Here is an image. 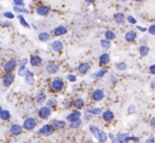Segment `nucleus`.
<instances>
[{"label": "nucleus", "mask_w": 155, "mask_h": 143, "mask_svg": "<svg viewBox=\"0 0 155 143\" xmlns=\"http://www.w3.org/2000/svg\"><path fill=\"white\" fill-rule=\"evenodd\" d=\"M89 130L93 132L94 136H95L100 142H105L106 139H107V135H106L103 130L99 129V128H98L96 125H94V124H91V125H89Z\"/></svg>", "instance_id": "obj_1"}, {"label": "nucleus", "mask_w": 155, "mask_h": 143, "mask_svg": "<svg viewBox=\"0 0 155 143\" xmlns=\"http://www.w3.org/2000/svg\"><path fill=\"white\" fill-rule=\"evenodd\" d=\"M38 132L41 135V136L48 137L54 132V127H53L52 124H47V125H44L43 127L38 130Z\"/></svg>", "instance_id": "obj_2"}, {"label": "nucleus", "mask_w": 155, "mask_h": 143, "mask_svg": "<svg viewBox=\"0 0 155 143\" xmlns=\"http://www.w3.org/2000/svg\"><path fill=\"white\" fill-rule=\"evenodd\" d=\"M38 115L41 119H47V118L50 117L51 115V108L49 106H43L39 108V111H38Z\"/></svg>", "instance_id": "obj_3"}, {"label": "nucleus", "mask_w": 155, "mask_h": 143, "mask_svg": "<svg viewBox=\"0 0 155 143\" xmlns=\"http://www.w3.org/2000/svg\"><path fill=\"white\" fill-rule=\"evenodd\" d=\"M14 82V74L11 72H8L5 76L2 77V84L5 87H9L10 85H12Z\"/></svg>", "instance_id": "obj_4"}, {"label": "nucleus", "mask_w": 155, "mask_h": 143, "mask_svg": "<svg viewBox=\"0 0 155 143\" xmlns=\"http://www.w3.org/2000/svg\"><path fill=\"white\" fill-rule=\"evenodd\" d=\"M36 126V121H35V119L34 118H28V119H26L25 120V122H24V127L26 128V129H28V130H31V129H33V128Z\"/></svg>", "instance_id": "obj_5"}, {"label": "nucleus", "mask_w": 155, "mask_h": 143, "mask_svg": "<svg viewBox=\"0 0 155 143\" xmlns=\"http://www.w3.org/2000/svg\"><path fill=\"white\" fill-rule=\"evenodd\" d=\"M51 87H52V89L55 90V91H60V90H62L63 87H64V83H63L62 80L55 79L51 82Z\"/></svg>", "instance_id": "obj_6"}, {"label": "nucleus", "mask_w": 155, "mask_h": 143, "mask_svg": "<svg viewBox=\"0 0 155 143\" xmlns=\"http://www.w3.org/2000/svg\"><path fill=\"white\" fill-rule=\"evenodd\" d=\"M46 70L50 74H54L58 71V66L55 63H48L47 66H46Z\"/></svg>", "instance_id": "obj_7"}, {"label": "nucleus", "mask_w": 155, "mask_h": 143, "mask_svg": "<svg viewBox=\"0 0 155 143\" xmlns=\"http://www.w3.org/2000/svg\"><path fill=\"white\" fill-rule=\"evenodd\" d=\"M117 139H118L119 143H129L130 140H137L136 138H132V137H130L127 134H120V135H118Z\"/></svg>", "instance_id": "obj_8"}, {"label": "nucleus", "mask_w": 155, "mask_h": 143, "mask_svg": "<svg viewBox=\"0 0 155 143\" xmlns=\"http://www.w3.org/2000/svg\"><path fill=\"white\" fill-rule=\"evenodd\" d=\"M93 99L95 101H101L104 99V91L101 89H96L93 92Z\"/></svg>", "instance_id": "obj_9"}, {"label": "nucleus", "mask_w": 155, "mask_h": 143, "mask_svg": "<svg viewBox=\"0 0 155 143\" xmlns=\"http://www.w3.org/2000/svg\"><path fill=\"white\" fill-rule=\"evenodd\" d=\"M16 65H17V63H16L15 60H9V62H7L5 64L3 69H5L7 72H10V71L14 70V69L16 68Z\"/></svg>", "instance_id": "obj_10"}, {"label": "nucleus", "mask_w": 155, "mask_h": 143, "mask_svg": "<svg viewBox=\"0 0 155 143\" xmlns=\"http://www.w3.org/2000/svg\"><path fill=\"white\" fill-rule=\"evenodd\" d=\"M10 132H11V134L14 135V136H19L22 132V127L20 125H18V124H14V125H12Z\"/></svg>", "instance_id": "obj_11"}, {"label": "nucleus", "mask_w": 155, "mask_h": 143, "mask_svg": "<svg viewBox=\"0 0 155 143\" xmlns=\"http://www.w3.org/2000/svg\"><path fill=\"white\" fill-rule=\"evenodd\" d=\"M91 69V65L88 63H83L80 66L78 67V71L81 73V74H85V73L88 72V70Z\"/></svg>", "instance_id": "obj_12"}, {"label": "nucleus", "mask_w": 155, "mask_h": 143, "mask_svg": "<svg viewBox=\"0 0 155 143\" xmlns=\"http://www.w3.org/2000/svg\"><path fill=\"white\" fill-rule=\"evenodd\" d=\"M80 117H81L80 111H73L72 113H70V115H67L66 119L68 120L69 122H71V123H72V122H74V121H77V120L80 119Z\"/></svg>", "instance_id": "obj_13"}, {"label": "nucleus", "mask_w": 155, "mask_h": 143, "mask_svg": "<svg viewBox=\"0 0 155 143\" xmlns=\"http://www.w3.org/2000/svg\"><path fill=\"white\" fill-rule=\"evenodd\" d=\"M37 14L41 16H47L49 14V8L46 5H41L37 8Z\"/></svg>", "instance_id": "obj_14"}, {"label": "nucleus", "mask_w": 155, "mask_h": 143, "mask_svg": "<svg viewBox=\"0 0 155 143\" xmlns=\"http://www.w3.org/2000/svg\"><path fill=\"white\" fill-rule=\"evenodd\" d=\"M51 124L54 128H65L66 127V122L61 121V120H52Z\"/></svg>", "instance_id": "obj_15"}, {"label": "nucleus", "mask_w": 155, "mask_h": 143, "mask_svg": "<svg viewBox=\"0 0 155 143\" xmlns=\"http://www.w3.org/2000/svg\"><path fill=\"white\" fill-rule=\"evenodd\" d=\"M63 48H64V45H63V43L61 41H55L53 44H52V49H53V51H55V52L62 51Z\"/></svg>", "instance_id": "obj_16"}, {"label": "nucleus", "mask_w": 155, "mask_h": 143, "mask_svg": "<svg viewBox=\"0 0 155 143\" xmlns=\"http://www.w3.org/2000/svg\"><path fill=\"white\" fill-rule=\"evenodd\" d=\"M53 32H54V35H56V36H61V35L66 34L67 29L65 28V27H63V26H60V27H58V28L54 29Z\"/></svg>", "instance_id": "obj_17"}, {"label": "nucleus", "mask_w": 155, "mask_h": 143, "mask_svg": "<svg viewBox=\"0 0 155 143\" xmlns=\"http://www.w3.org/2000/svg\"><path fill=\"white\" fill-rule=\"evenodd\" d=\"M41 63V58L39 57L38 55H32V57H31L30 60V64L32 65V66L36 67V66H39Z\"/></svg>", "instance_id": "obj_18"}, {"label": "nucleus", "mask_w": 155, "mask_h": 143, "mask_svg": "<svg viewBox=\"0 0 155 143\" xmlns=\"http://www.w3.org/2000/svg\"><path fill=\"white\" fill-rule=\"evenodd\" d=\"M102 115H103V119L107 122L113 121V119H114V113H113V111H110V110H105Z\"/></svg>", "instance_id": "obj_19"}, {"label": "nucleus", "mask_w": 155, "mask_h": 143, "mask_svg": "<svg viewBox=\"0 0 155 143\" xmlns=\"http://www.w3.org/2000/svg\"><path fill=\"white\" fill-rule=\"evenodd\" d=\"M136 36H137V34H136L135 31H129V32L125 34V41H134L136 38Z\"/></svg>", "instance_id": "obj_20"}, {"label": "nucleus", "mask_w": 155, "mask_h": 143, "mask_svg": "<svg viewBox=\"0 0 155 143\" xmlns=\"http://www.w3.org/2000/svg\"><path fill=\"white\" fill-rule=\"evenodd\" d=\"M110 55H108L107 53H103L101 56H100V64L101 65L108 64V63H110Z\"/></svg>", "instance_id": "obj_21"}, {"label": "nucleus", "mask_w": 155, "mask_h": 143, "mask_svg": "<svg viewBox=\"0 0 155 143\" xmlns=\"http://www.w3.org/2000/svg\"><path fill=\"white\" fill-rule=\"evenodd\" d=\"M25 77H26V82L29 84V85H33V84L35 83L34 75L32 74V72H31V71H29V72L27 73V75Z\"/></svg>", "instance_id": "obj_22"}, {"label": "nucleus", "mask_w": 155, "mask_h": 143, "mask_svg": "<svg viewBox=\"0 0 155 143\" xmlns=\"http://www.w3.org/2000/svg\"><path fill=\"white\" fill-rule=\"evenodd\" d=\"M10 117H11V113H10L9 110L2 109V110L0 111V118H1V120H3V121H7V120H9Z\"/></svg>", "instance_id": "obj_23"}, {"label": "nucleus", "mask_w": 155, "mask_h": 143, "mask_svg": "<svg viewBox=\"0 0 155 143\" xmlns=\"http://www.w3.org/2000/svg\"><path fill=\"white\" fill-rule=\"evenodd\" d=\"M73 106H74L75 108H82V107L84 106V100H83V99H75V100L73 101Z\"/></svg>", "instance_id": "obj_24"}, {"label": "nucleus", "mask_w": 155, "mask_h": 143, "mask_svg": "<svg viewBox=\"0 0 155 143\" xmlns=\"http://www.w3.org/2000/svg\"><path fill=\"white\" fill-rule=\"evenodd\" d=\"M115 20H116L117 24H123L125 21V17L122 13H117L115 15Z\"/></svg>", "instance_id": "obj_25"}, {"label": "nucleus", "mask_w": 155, "mask_h": 143, "mask_svg": "<svg viewBox=\"0 0 155 143\" xmlns=\"http://www.w3.org/2000/svg\"><path fill=\"white\" fill-rule=\"evenodd\" d=\"M17 17H18V19H19V22L21 24L22 27H25V28H27V29H30L31 28L30 24H28V21H27V20L24 18V16H22V15H17Z\"/></svg>", "instance_id": "obj_26"}, {"label": "nucleus", "mask_w": 155, "mask_h": 143, "mask_svg": "<svg viewBox=\"0 0 155 143\" xmlns=\"http://www.w3.org/2000/svg\"><path fill=\"white\" fill-rule=\"evenodd\" d=\"M38 39L41 41H48L50 39V34L47 32H43L38 35Z\"/></svg>", "instance_id": "obj_27"}, {"label": "nucleus", "mask_w": 155, "mask_h": 143, "mask_svg": "<svg viewBox=\"0 0 155 143\" xmlns=\"http://www.w3.org/2000/svg\"><path fill=\"white\" fill-rule=\"evenodd\" d=\"M107 73V70L106 69H100L98 72H96V73H94L93 74V76L94 77H97V79H100V77H102V76H104V75Z\"/></svg>", "instance_id": "obj_28"}, {"label": "nucleus", "mask_w": 155, "mask_h": 143, "mask_svg": "<svg viewBox=\"0 0 155 143\" xmlns=\"http://www.w3.org/2000/svg\"><path fill=\"white\" fill-rule=\"evenodd\" d=\"M149 47L148 46H141V47L139 48V52H140V55L141 56H147L149 54Z\"/></svg>", "instance_id": "obj_29"}, {"label": "nucleus", "mask_w": 155, "mask_h": 143, "mask_svg": "<svg viewBox=\"0 0 155 143\" xmlns=\"http://www.w3.org/2000/svg\"><path fill=\"white\" fill-rule=\"evenodd\" d=\"M87 112L91 113V115H100L102 112L101 108L99 107H94V108H91V109H87Z\"/></svg>", "instance_id": "obj_30"}, {"label": "nucleus", "mask_w": 155, "mask_h": 143, "mask_svg": "<svg viewBox=\"0 0 155 143\" xmlns=\"http://www.w3.org/2000/svg\"><path fill=\"white\" fill-rule=\"evenodd\" d=\"M28 72H29V70L27 69L26 66L20 67V68L18 69V75H20V76H26Z\"/></svg>", "instance_id": "obj_31"}, {"label": "nucleus", "mask_w": 155, "mask_h": 143, "mask_svg": "<svg viewBox=\"0 0 155 143\" xmlns=\"http://www.w3.org/2000/svg\"><path fill=\"white\" fill-rule=\"evenodd\" d=\"M100 43H101V46H102V48H103V49L107 50V49H110V41H107V39H102Z\"/></svg>", "instance_id": "obj_32"}, {"label": "nucleus", "mask_w": 155, "mask_h": 143, "mask_svg": "<svg viewBox=\"0 0 155 143\" xmlns=\"http://www.w3.org/2000/svg\"><path fill=\"white\" fill-rule=\"evenodd\" d=\"M104 35H105V38L107 39V41H112V39H114L115 36H116V35H115V33L113 32V31H110V30L106 31Z\"/></svg>", "instance_id": "obj_33"}, {"label": "nucleus", "mask_w": 155, "mask_h": 143, "mask_svg": "<svg viewBox=\"0 0 155 143\" xmlns=\"http://www.w3.org/2000/svg\"><path fill=\"white\" fill-rule=\"evenodd\" d=\"M14 11L17 13H29V11L24 7H18V5H14Z\"/></svg>", "instance_id": "obj_34"}, {"label": "nucleus", "mask_w": 155, "mask_h": 143, "mask_svg": "<svg viewBox=\"0 0 155 143\" xmlns=\"http://www.w3.org/2000/svg\"><path fill=\"white\" fill-rule=\"evenodd\" d=\"M115 68L117 69V70H125L127 69V64L125 63H117L116 65H115Z\"/></svg>", "instance_id": "obj_35"}, {"label": "nucleus", "mask_w": 155, "mask_h": 143, "mask_svg": "<svg viewBox=\"0 0 155 143\" xmlns=\"http://www.w3.org/2000/svg\"><path fill=\"white\" fill-rule=\"evenodd\" d=\"M36 101H37V103H43V102H45V101H46V96L44 93L37 94Z\"/></svg>", "instance_id": "obj_36"}, {"label": "nucleus", "mask_w": 155, "mask_h": 143, "mask_svg": "<svg viewBox=\"0 0 155 143\" xmlns=\"http://www.w3.org/2000/svg\"><path fill=\"white\" fill-rule=\"evenodd\" d=\"M48 106L49 107H54V106H56V105H58V101H56V99H49V100H48Z\"/></svg>", "instance_id": "obj_37"}, {"label": "nucleus", "mask_w": 155, "mask_h": 143, "mask_svg": "<svg viewBox=\"0 0 155 143\" xmlns=\"http://www.w3.org/2000/svg\"><path fill=\"white\" fill-rule=\"evenodd\" d=\"M81 125H82V121H81L80 119L71 123V127H72V128H78V127H80Z\"/></svg>", "instance_id": "obj_38"}, {"label": "nucleus", "mask_w": 155, "mask_h": 143, "mask_svg": "<svg viewBox=\"0 0 155 143\" xmlns=\"http://www.w3.org/2000/svg\"><path fill=\"white\" fill-rule=\"evenodd\" d=\"M66 79L68 80L69 82H75V81H77V76H75V75H73V74H67Z\"/></svg>", "instance_id": "obj_39"}, {"label": "nucleus", "mask_w": 155, "mask_h": 143, "mask_svg": "<svg viewBox=\"0 0 155 143\" xmlns=\"http://www.w3.org/2000/svg\"><path fill=\"white\" fill-rule=\"evenodd\" d=\"M3 16L8 19H13L14 18V14L11 13V12H5V13H3Z\"/></svg>", "instance_id": "obj_40"}, {"label": "nucleus", "mask_w": 155, "mask_h": 143, "mask_svg": "<svg viewBox=\"0 0 155 143\" xmlns=\"http://www.w3.org/2000/svg\"><path fill=\"white\" fill-rule=\"evenodd\" d=\"M149 33H150L151 35H155V24H152V26H150V28L148 29Z\"/></svg>", "instance_id": "obj_41"}, {"label": "nucleus", "mask_w": 155, "mask_h": 143, "mask_svg": "<svg viewBox=\"0 0 155 143\" xmlns=\"http://www.w3.org/2000/svg\"><path fill=\"white\" fill-rule=\"evenodd\" d=\"M136 111V107L134 106V105H131V106L129 107V109H127V112L130 113V115H132V113H134Z\"/></svg>", "instance_id": "obj_42"}, {"label": "nucleus", "mask_w": 155, "mask_h": 143, "mask_svg": "<svg viewBox=\"0 0 155 143\" xmlns=\"http://www.w3.org/2000/svg\"><path fill=\"white\" fill-rule=\"evenodd\" d=\"M127 21L132 24H136V19L133 17V16H127Z\"/></svg>", "instance_id": "obj_43"}, {"label": "nucleus", "mask_w": 155, "mask_h": 143, "mask_svg": "<svg viewBox=\"0 0 155 143\" xmlns=\"http://www.w3.org/2000/svg\"><path fill=\"white\" fill-rule=\"evenodd\" d=\"M14 3L15 5H18V7H24V0H14Z\"/></svg>", "instance_id": "obj_44"}, {"label": "nucleus", "mask_w": 155, "mask_h": 143, "mask_svg": "<svg viewBox=\"0 0 155 143\" xmlns=\"http://www.w3.org/2000/svg\"><path fill=\"white\" fill-rule=\"evenodd\" d=\"M27 64H28V60H27V58H22L21 62H20V67L26 66Z\"/></svg>", "instance_id": "obj_45"}, {"label": "nucleus", "mask_w": 155, "mask_h": 143, "mask_svg": "<svg viewBox=\"0 0 155 143\" xmlns=\"http://www.w3.org/2000/svg\"><path fill=\"white\" fill-rule=\"evenodd\" d=\"M146 143H154V138L153 137H150V138L147 139Z\"/></svg>", "instance_id": "obj_46"}, {"label": "nucleus", "mask_w": 155, "mask_h": 143, "mask_svg": "<svg viewBox=\"0 0 155 143\" xmlns=\"http://www.w3.org/2000/svg\"><path fill=\"white\" fill-rule=\"evenodd\" d=\"M150 72L152 73V74H155V65H152V66L150 67Z\"/></svg>", "instance_id": "obj_47"}, {"label": "nucleus", "mask_w": 155, "mask_h": 143, "mask_svg": "<svg viewBox=\"0 0 155 143\" xmlns=\"http://www.w3.org/2000/svg\"><path fill=\"white\" fill-rule=\"evenodd\" d=\"M2 24H3V26H5V27H11L12 26V24H10V22H2Z\"/></svg>", "instance_id": "obj_48"}, {"label": "nucleus", "mask_w": 155, "mask_h": 143, "mask_svg": "<svg viewBox=\"0 0 155 143\" xmlns=\"http://www.w3.org/2000/svg\"><path fill=\"white\" fill-rule=\"evenodd\" d=\"M150 125H152V126L155 125V118H153V119L150 121Z\"/></svg>", "instance_id": "obj_49"}, {"label": "nucleus", "mask_w": 155, "mask_h": 143, "mask_svg": "<svg viewBox=\"0 0 155 143\" xmlns=\"http://www.w3.org/2000/svg\"><path fill=\"white\" fill-rule=\"evenodd\" d=\"M151 88H152L153 90H155V81H153L152 83H151Z\"/></svg>", "instance_id": "obj_50"}, {"label": "nucleus", "mask_w": 155, "mask_h": 143, "mask_svg": "<svg viewBox=\"0 0 155 143\" xmlns=\"http://www.w3.org/2000/svg\"><path fill=\"white\" fill-rule=\"evenodd\" d=\"M137 29H138V30H140V31H142V32H146V31H147L146 28H141V27H137Z\"/></svg>", "instance_id": "obj_51"}, {"label": "nucleus", "mask_w": 155, "mask_h": 143, "mask_svg": "<svg viewBox=\"0 0 155 143\" xmlns=\"http://www.w3.org/2000/svg\"><path fill=\"white\" fill-rule=\"evenodd\" d=\"M110 143H119V141H118V139H117V138H115Z\"/></svg>", "instance_id": "obj_52"}, {"label": "nucleus", "mask_w": 155, "mask_h": 143, "mask_svg": "<svg viewBox=\"0 0 155 143\" xmlns=\"http://www.w3.org/2000/svg\"><path fill=\"white\" fill-rule=\"evenodd\" d=\"M85 1H86L87 3H91V2H94L95 0H85Z\"/></svg>", "instance_id": "obj_53"}, {"label": "nucleus", "mask_w": 155, "mask_h": 143, "mask_svg": "<svg viewBox=\"0 0 155 143\" xmlns=\"http://www.w3.org/2000/svg\"><path fill=\"white\" fill-rule=\"evenodd\" d=\"M134 1H137V2H140V1H142V0H134Z\"/></svg>", "instance_id": "obj_54"}, {"label": "nucleus", "mask_w": 155, "mask_h": 143, "mask_svg": "<svg viewBox=\"0 0 155 143\" xmlns=\"http://www.w3.org/2000/svg\"><path fill=\"white\" fill-rule=\"evenodd\" d=\"M21 143H29V142H27V141H25V142H21Z\"/></svg>", "instance_id": "obj_55"}, {"label": "nucleus", "mask_w": 155, "mask_h": 143, "mask_svg": "<svg viewBox=\"0 0 155 143\" xmlns=\"http://www.w3.org/2000/svg\"><path fill=\"white\" fill-rule=\"evenodd\" d=\"M121 1H125V0H121Z\"/></svg>", "instance_id": "obj_56"}]
</instances>
